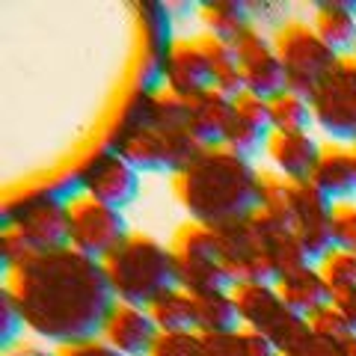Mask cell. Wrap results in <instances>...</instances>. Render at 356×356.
Returning a JSON list of instances; mask_svg holds the SVG:
<instances>
[{
	"mask_svg": "<svg viewBox=\"0 0 356 356\" xmlns=\"http://www.w3.org/2000/svg\"><path fill=\"white\" fill-rule=\"evenodd\" d=\"M36 339L74 344L98 339L116 297L110 291L104 264L72 247L39 252L3 282Z\"/></svg>",
	"mask_w": 356,
	"mask_h": 356,
	"instance_id": "1",
	"label": "cell"
},
{
	"mask_svg": "<svg viewBox=\"0 0 356 356\" xmlns=\"http://www.w3.org/2000/svg\"><path fill=\"white\" fill-rule=\"evenodd\" d=\"M104 146L122 154L137 172H181L202 149L191 131V98L166 89H131L110 122Z\"/></svg>",
	"mask_w": 356,
	"mask_h": 356,
	"instance_id": "2",
	"label": "cell"
},
{
	"mask_svg": "<svg viewBox=\"0 0 356 356\" xmlns=\"http://www.w3.org/2000/svg\"><path fill=\"white\" fill-rule=\"evenodd\" d=\"M259 175L250 158L229 146H205L170 184L191 222L220 229L259 211Z\"/></svg>",
	"mask_w": 356,
	"mask_h": 356,
	"instance_id": "3",
	"label": "cell"
},
{
	"mask_svg": "<svg viewBox=\"0 0 356 356\" xmlns=\"http://www.w3.org/2000/svg\"><path fill=\"white\" fill-rule=\"evenodd\" d=\"M220 261L232 285L241 282H270L276 285L282 276L315 264L300 247L291 229L273 222L261 211L217 229Z\"/></svg>",
	"mask_w": 356,
	"mask_h": 356,
	"instance_id": "4",
	"label": "cell"
},
{
	"mask_svg": "<svg viewBox=\"0 0 356 356\" xmlns=\"http://www.w3.org/2000/svg\"><path fill=\"white\" fill-rule=\"evenodd\" d=\"M102 264L119 303L149 309L166 288L175 285L170 247L143 232H131Z\"/></svg>",
	"mask_w": 356,
	"mask_h": 356,
	"instance_id": "5",
	"label": "cell"
},
{
	"mask_svg": "<svg viewBox=\"0 0 356 356\" xmlns=\"http://www.w3.org/2000/svg\"><path fill=\"white\" fill-rule=\"evenodd\" d=\"M235 297L241 327L259 332L276 348V353H288L309 332V321L288 309L270 282H241L229 288Z\"/></svg>",
	"mask_w": 356,
	"mask_h": 356,
	"instance_id": "6",
	"label": "cell"
},
{
	"mask_svg": "<svg viewBox=\"0 0 356 356\" xmlns=\"http://www.w3.org/2000/svg\"><path fill=\"white\" fill-rule=\"evenodd\" d=\"M175 285L191 294L205 291H229L232 282L220 261L217 229L202 222H184L170 243Z\"/></svg>",
	"mask_w": 356,
	"mask_h": 356,
	"instance_id": "7",
	"label": "cell"
},
{
	"mask_svg": "<svg viewBox=\"0 0 356 356\" xmlns=\"http://www.w3.org/2000/svg\"><path fill=\"white\" fill-rule=\"evenodd\" d=\"M270 39L285 69L288 89L306 98L315 92V86L339 63V54L318 36L315 27L303 24V21H285V24L273 30Z\"/></svg>",
	"mask_w": 356,
	"mask_h": 356,
	"instance_id": "8",
	"label": "cell"
},
{
	"mask_svg": "<svg viewBox=\"0 0 356 356\" xmlns=\"http://www.w3.org/2000/svg\"><path fill=\"white\" fill-rule=\"evenodd\" d=\"M312 119L332 143L356 146V54L339 57L309 95Z\"/></svg>",
	"mask_w": 356,
	"mask_h": 356,
	"instance_id": "9",
	"label": "cell"
},
{
	"mask_svg": "<svg viewBox=\"0 0 356 356\" xmlns=\"http://www.w3.org/2000/svg\"><path fill=\"white\" fill-rule=\"evenodd\" d=\"M131 235L125 211L110 208L98 199L77 193L69 202V247L104 261Z\"/></svg>",
	"mask_w": 356,
	"mask_h": 356,
	"instance_id": "10",
	"label": "cell"
},
{
	"mask_svg": "<svg viewBox=\"0 0 356 356\" xmlns=\"http://www.w3.org/2000/svg\"><path fill=\"white\" fill-rule=\"evenodd\" d=\"M74 178L81 184V193L119 211H125L140 196V172L104 143H98L77 161Z\"/></svg>",
	"mask_w": 356,
	"mask_h": 356,
	"instance_id": "11",
	"label": "cell"
},
{
	"mask_svg": "<svg viewBox=\"0 0 356 356\" xmlns=\"http://www.w3.org/2000/svg\"><path fill=\"white\" fill-rule=\"evenodd\" d=\"M134 21L140 30V63H137V83L134 89L158 92L163 89V63L172 48V13L170 3L161 0H137L134 3Z\"/></svg>",
	"mask_w": 356,
	"mask_h": 356,
	"instance_id": "12",
	"label": "cell"
},
{
	"mask_svg": "<svg viewBox=\"0 0 356 356\" xmlns=\"http://www.w3.org/2000/svg\"><path fill=\"white\" fill-rule=\"evenodd\" d=\"M238 69L243 77V89L259 98H273L288 89L285 69L280 63V54L273 48V39L261 33L255 24H250L241 36L232 42Z\"/></svg>",
	"mask_w": 356,
	"mask_h": 356,
	"instance_id": "13",
	"label": "cell"
},
{
	"mask_svg": "<svg viewBox=\"0 0 356 356\" xmlns=\"http://www.w3.org/2000/svg\"><path fill=\"white\" fill-rule=\"evenodd\" d=\"M291 232L315 264L336 250V243H332V202L312 181H297Z\"/></svg>",
	"mask_w": 356,
	"mask_h": 356,
	"instance_id": "14",
	"label": "cell"
},
{
	"mask_svg": "<svg viewBox=\"0 0 356 356\" xmlns=\"http://www.w3.org/2000/svg\"><path fill=\"white\" fill-rule=\"evenodd\" d=\"M163 89L178 98H199L214 89V69L199 39H175L163 63Z\"/></svg>",
	"mask_w": 356,
	"mask_h": 356,
	"instance_id": "15",
	"label": "cell"
},
{
	"mask_svg": "<svg viewBox=\"0 0 356 356\" xmlns=\"http://www.w3.org/2000/svg\"><path fill=\"white\" fill-rule=\"evenodd\" d=\"M158 336H161V330L154 324V318L149 315V309L119 303V300L110 309L104 330H102V339L122 356H149Z\"/></svg>",
	"mask_w": 356,
	"mask_h": 356,
	"instance_id": "16",
	"label": "cell"
},
{
	"mask_svg": "<svg viewBox=\"0 0 356 356\" xmlns=\"http://www.w3.org/2000/svg\"><path fill=\"white\" fill-rule=\"evenodd\" d=\"M232 107H235V116H232V125H229L222 146H229L232 152H238L252 161V154L264 152L267 137L273 134L270 104H267V98H259L252 92H241L238 98H232Z\"/></svg>",
	"mask_w": 356,
	"mask_h": 356,
	"instance_id": "17",
	"label": "cell"
},
{
	"mask_svg": "<svg viewBox=\"0 0 356 356\" xmlns=\"http://www.w3.org/2000/svg\"><path fill=\"white\" fill-rule=\"evenodd\" d=\"M264 154L273 163V172L291 178V181H309L321 158V143L309 131H273L267 137Z\"/></svg>",
	"mask_w": 356,
	"mask_h": 356,
	"instance_id": "18",
	"label": "cell"
},
{
	"mask_svg": "<svg viewBox=\"0 0 356 356\" xmlns=\"http://www.w3.org/2000/svg\"><path fill=\"white\" fill-rule=\"evenodd\" d=\"M309 181L330 202H350L356 196V152L344 143H321V158L312 170Z\"/></svg>",
	"mask_w": 356,
	"mask_h": 356,
	"instance_id": "19",
	"label": "cell"
},
{
	"mask_svg": "<svg viewBox=\"0 0 356 356\" xmlns=\"http://www.w3.org/2000/svg\"><path fill=\"white\" fill-rule=\"evenodd\" d=\"M312 27L339 57H350L356 54V0H321Z\"/></svg>",
	"mask_w": 356,
	"mask_h": 356,
	"instance_id": "20",
	"label": "cell"
},
{
	"mask_svg": "<svg viewBox=\"0 0 356 356\" xmlns=\"http://www.w3.org/2000/svg\"><path fill=\"white\" fill-rule=\"evenodd\" d=\"M232 116H235L232 98L217 92V89L202 92L199 98H191V131L202 149L205 146H222V143H226Z\"/></svg>",
	"mask_w": 356,
	"mask_h": 356,
	"instance_id": "21",
	"label": "cell"
},
{
	"mask_svg": "<svg viewBox=\"0 0 356 356\" xmlns=\"http://www.w3.org/2000/svg\"><path fill=\"white\" fill-rule=\"evenodd\" d=\"M276 291H280V297L288 303V309L297 312L300 318L315 315L318 309L332 303V291L324 282V276H321L318 264L300 267V270L282 276V280L276 282Z\"/></svg>",
	"mask_w": 356,
	"mask_h": 356,
	"instance_id": "22",
	"label": "cell"
},
{
	"mask_svg": "<svg viewBox=\"0 0 356 356\" xmlns=\"http://www.w3.org/2000/svg\"><path fill=\"white\" fill-rule=\"evenodd\" d=\"M196 15L202 21L205 33H211V36H217L229 44L250 24H255L252 3H243V0H205V3L196 6Z\"/></svg>",
	"mask_w": 356,
	"mask_h": 356,
	"instance_id": "23",
	"label": "cell"
},
{
	"mask_svg": "<svg viewBox=\"0 0 356 356\" xmlns=\"http://www.w3.org/2000/svg\"><path fill=\"white\" fill-rule=\"evenodd\" d=\"M294 205H297V181L273 170H261L259 175V211L261 214L285 229H291Z\"/></svg>",
	"mask_w": 356,
	"mask_h": 356,
	"instance_id": "24",
	"label": "cell"
},
{
	"mask_svg": "<svg viewBox=\"0 0 356 356\" xmlns=\"http://www.w3.org/2000/svg\"><path fill=\"white\" fill-rule=\"evenodd\" d=\"M149 315L161 332H191L196 330V297L172 285L149 306Z\"/></svg>",
	"mask_w": 356,
	"mask_h": 356,
	"instance_id": "25",
	"label": "cell"
},
{
	"mask_svg": "<svg viewBox=\"0 0 356 356\" xmlns=\"http://www.w3.org/2000/svg\"><path fill=\"white\" fill-rule=\"evenodd\" d=\"M196 297V332H235L241 330V315L232 291H205Z\"/></svg>",
	"mask_w": 356,
	"mask_h": 356,
	"instance_id": "26",
	"label": "cell"
},
{
	"mask_svg": "<svg viewBox=\"0 0 356 356\" xmlns=\"http://www.w3.org/2000/svg\"><path fill=\"white\" fill-rule=\"evenodd\" d=\"M267 104H270V125H273V131H309V125L315 122L312 119L309 98L300 95V92H291V89H285V92L267 98Z\"/></svg>",
	"mask_w": 356,
	"mask_h": 356,
	"instance_id": "27",
	"label": "cell"
},
{
	"mask_svg": "<svg viewBox=\"0 0 356 356\" xmlns=\"http://www.w3.org/2000/svg\"><path fill=\"white\" fill-rule=\"evenodd\" d=\"M318 270L330 285L332 297L341 291H353L356 288V252L350 250H332L330 255L318 261Z\"/></svg>",
	"mask_w": 356,
	"mask_h": 356,
	"instance_id": "28",
	"label": "cell"
},
{
	"mask_svg": "<svg viewBox=\"0 0 356 356\" xmlns=\"http://www.w3.org/2000/svg\"><path fill=\"white\" fill-rule=\"evenodd\" d=\"M332 243L356 252V202H332Z\"/></svg>",
	"mask_w": 356,
	"mask_h": 356,
	"instance_id": "29",
	"label": "cell"
},
{
	"mask_svg": "<svg viewBox=\"0 0 356 356\" xmlns=\"http://www.w3.org/2000/svg\"><path fill=\"white\" fill-rule=\"evenodd\" d=\"M24 315H21V309L15 303L13 291L3 285V291H0V344H3V350H9L13 344H18V332L24 330Z\"/></svg>",
	"mask_w": 356,
	"mask_h": 356,
	"instance_id": "30",
	"label": "cell"
},
{
	"mask_svg": "<svg viewBox=\"0 0 356 356\" xmlns=\"http://www.w3.org/2000/svg\"><path fill=\"white\" fill-rule=\"evenodd\" d=\"M149 356H199V332H161Z\"/></svg>",
	"mask_w": 356,
	"mask_h": 356,
	"instance_id": "31",
	"label": "cell"
},
{
	"mask_svg": "<svg viewBox=\"0 0 356 356\" xmlns=\"http://www.w3.org/2000/svg\"><path fill=\"white\" fill-rule=\"evenodd\" d=\"M306 321H309L312 332L321 336V339H327V341H341L344 336H350V330H348V324H344L341 312L332 306V303L324 306V309H318L315 315H309Z\"/></svg>",
	"mask_w": 356,
	"mask_h": 356,
	"instance_id": "32",
	"label": "cell"
},
{
	"mask_svg": "<svg viewBox=\"0 0 356 356\" xmlns=\"http://www.w3.org/2000/svg\"><path fill=\"white\" fill-rule=\"evenodd\" d=\"M199 356H241L238 353V330L235 332H199Z\"/></svg>",
	"mask_w": 356,
	"mask_h": 356,
	"instance_id": "33",
	"label": "cell"
},
{
	"mask_svg": "<svg viewBox=\"0 0 356 356\" xmlns=\"http://www.w3.org/2000/svg\"><path fill=\"white\" fill-rule=\"evenodd\" d=\"M282 356H339V344L315 336V332H312V327H309L306 336L300 339L288 353H282Z\"/></svg>",
	"mask_w": 356,
	"mask_h": 356,
	"instance_id": "34",
	"label": "cell"
},
{
	"mask_svg": "<svg viewBox=\"0 0 356 356\" xmlns=\"http://www.w3.org/2000/svg\"><path fill=\"white\" fill-rule=\"evenodd\" d=\"M57 356H122V353L113 350L102 336H98V339H86V341L63 344V348H57Z\"/></svg>",
	"mask_w": 356,
	"mask_h": 356,
	"instance_id": "35",
	"label": "cell"
},
{
	"mask_svg": "<svg viewBox=\"0 0 356 356\" xmlns=\"http://www.w3.org/2000/svg\"><path fill=\"white\" fill-rule=\"evenodd\" d=\"M238 353L241 356H276V348L264 336H259V332L241 327L238 330Z\"/></svg>",
	"mask_w": 356,
	"mask_h": 356,
	"instance_id": "36",
	"label": "cell"
},
{
	"mask_svg": "<svg viewBox=\"0 0 356 356\" xmlns=\"http://www.w3.org/2000/svg\"><path fill=\"white\" fill-rule=\"evenodd\" d=\"M332 306L341 312L344 324H348V330L356 336V288H353V291H341V294H336V297H332Z\"/></svg>",
	"mask_w": 356,
	"mask_h": 356,
	"instance_id": "37",
	"label": "cell"
},
{
	"mask_svg": "<svg viewBox=\"0 0 356 356\" xmlns=\"http://www.w3.org/2000/svg\"><path fill=\"white\" fill-rule=\"evenodd\" d=\"M3 356H57V350H48V348L33 344V341H18L9 350H3Z\"/></svg>",
	"mask_w": 356,
	"mask_h": 356,
	"instance_id": "38",
	"label": "cell"
},
{
	"mask_svg": "<svg viewBox=\"0 0 356 356\" xmlns=\"http://www.w3.org/2000/svg\"><path fill=\"white\" fill-rule=\"evenodd\" d=\"M339 344V356H356V336L350 332V336H344L341 341H336Z\"/></svg>",
	"mask_w": 356,
	"mask_h": 356,
	"instance_id": "39",
	"label": "cell"
},
{
	"mask_svg": "<svg viewBox=\"0 0 356 356\" xmlns=\"http://www.w3.org/2000/svg\"><path fill=\"white\" fill-rule=\"evenodd\" d=\"M276 356H282V353H276Z\"/></svg>",
	"mask_w": 356,
	"mask_h": 356,
	"instance_id": "40",
	"label": "cell"
}]
</instances>
